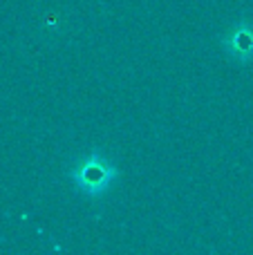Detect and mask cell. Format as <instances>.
Listing matches in <instances>:
<instances>
[{
  "mask_svg": "<svg viewBox=\"0 0 253 255\" xmlns=\"http://www.w3.org/2000/svg\"><path fill=\"white\" fill-rule=\"evenodd\" d=\"M67 179L72 181L76 190L83 197L101 199L112 190V186L119 179V168L108 154L92 150V152L79 157L70 168H67Z\"/></svg>",
  "mask_w": 253,
  "mask_h": 255,
  "instance_id": "cell-1",
  "label": "cell"
},
{
  "mask_svg": "<svg viewBox=\"0 0 253 255\" xmlns=\"http://www.w3.org/2000/svg\"><path fill=\"white\" fill-rule=\"evenodd\" d=\"M220 47L227 54L229 61L238 65H251L253 63V20L240 18L231 22L220 36Z\"/></svg>",
  "mask_w": 253,
  "mask_h": 255,
  "instance_id": "cell-2",
  "label": "cell"
}]
</instances>
